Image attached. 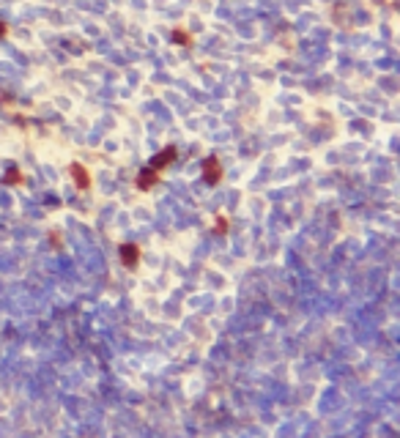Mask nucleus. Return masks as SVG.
<instances>
[{
	"mask_svg": "<svg viewBox=\"0 0 400 438\" xmlns=\"http://www.w3.org/2000/svg\"><path fill=\"white\" fill-rule=\"evenodd\" d=\"M178 156V151H176V145H167L162 154H156L154 159H151V165L146 167V170L140 173V178H137V189H143V192H148L151 186L159 181V173L165 170L167 165H173V159Z\"/></svg>",
	"mask_w": 400,
	"mask_h": 438,
	"instance_id": "f257e3e1",
	"label": "nucleus"
},
{
	"mask_svg": "<svg viewBox=\"0 0 400 438\" xmlns=\"http://www.w3.org/2000/svg\"><path fill=\"white\" fill-rule=\"evenodd\" d=\"M203 181H206L208 186H217L219 181H222V162H219L217 156L203 159Z\"/></svg>",
	"mask_w": 400,
	"mask_h": 438,
	"instance_id": "f03ea898",
	"label": "nucleus"
},
{
	"mask_svg": "<svg viewBox=\"0 0 400 438\" xmlns=\"http://www.w3.org/2000/svg\"><path fill=\"white\" fill-rule=\"evenodd\" d=\"M121 260H124V266H137V260H140V249L135 247V244H124L121 247Z\"/></svg>",
	"mask_w": 400,
	"mask_h": 438,
	"instance_id": "7ed1b4c3",
	"label": "nucleus"
},
{
	"mask_svg": "<svg viewBox=\"0 0 400 438\" xmlns=\"http://www.w3.org/2000/svg\"><path fill=\"white\" fill-rule=\"evenodd\" d=\"M72 173H74V178H77V186H80V189H83V192L88 189V186H91V175H88V170H85L80 162H74V165H72Z\"/></svg>",
	"mask_w": 400,
	"mask_h": 438,
	"instance_id": "20e7f679",
	"label": "nucleus"
},
{
	"mask_svg": "<svg viewBox=\"0 0 400 438\" xmlns=\"http://www.w3.org/2000/svg\"><path fill=\"white\" fill-rule=\"evenodd\" d=\"M20 178H22V175H20V170H17V167H11V170L3 175L6 184H20Z\"/></svg>",
	"mask_w": 400,
	"mask_h": 438,
	"instance_id": "39448f33",
	"label": "nucleus"
},
{
	"mask_svg": "<svg viewBox=\"0 0 400 438\" xmlns=\"http://www.w3.org/2000/svg\"><path fill=\"white\" fill-rule=\"evenodd\" d=\"M173 42L176 44H192V39H189L184 31H173Z\"/></svg>",
	"mask_w": 400,
	"mask_h": 438,
	"instance_id": "423d86ee",
	"label": "nucleus"
},
{
	"mask_svg": "<svg viewBox=\"0 0 400 438\" xmlns=\"http://www.w3.org/2000/svg\"><path fill=\"white\" fill-rule=\"evenodd\" d=\"M6 33H9V28H6V25H3V22H0V39H3V36H6Z\"/></svg>",
	"mask_w": 400,
	"mask_h": 438,
	"instance_id": "0eeeda50",
	"label": "nucleus"
}]
</instances>
